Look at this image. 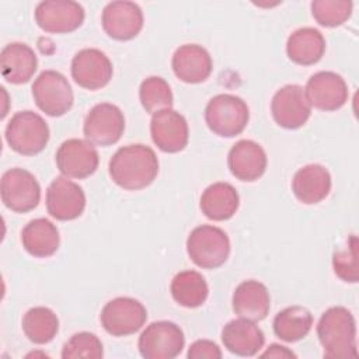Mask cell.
I'll use <instances>...</instances> for the list:
<instances>
[{
  "label": "cell",
  "instance_id": "7402d4cb",
  "mask_svg": "<svg viewBox=\"0 0 359 359\" xmlns=\"http://www.w3.org/2000/svg\"><path fill=\"white\" fill-rule=\"evenodd\" d=\"M233 311L245 320L261 321L271 309V297L266 286L250 279L241 282L233 293Z\"/></svg>",
  "mask_w": 359,
  "mask_h": 359
},
{
  "label": "cell",
  "instance_id": "d4e9b609",
  "mask_svg": "<svg viewBox=\"0 0 359 359\" xmlns=\"http://www.w3.org/2000/svg\"><path fill=\"white\" fill-rule=\"evenodd\" d=\"M240 205L236 188L229 182H215L209 185L201 196L202 213L215 222L229 220L234 216Z\"/></svg>",
  "mask_w": 359,
  "mask_h": 359
},
{
  "label": "cell",
  "instance_id": "7a4b0ae2",
  "mask_svg": "<svg viewBox=\"0 0 359 359\" xmlns=\"http://www.w3.org/2000/svg\"><path fill=\"white\" fill-rule=\"evenodd\" d=\"M317 337L328 359L358 356L356 323L346 307L334 306L325 310L317 324Z\"/></svg>",
  "mask_w": 359,
  "mask_h": 359
},
{
  "label": "cell",
  "instance_id": "e575fe53",
  "mask_svg": "<svg viewBox=\"0 0 359 359\" xmlns=\"http://www.w3.org/2000/svg\"><path fill=\"white\" fill-rule=\"evenodd\" d=\"M187 358L189 359H220L222 351L213 341L209 339H198L191 344Z\"/></svg>",
  "mask_w": 359,
  "mask_h": 359
},
{
  "label": "cell",
  "instance_id": "83f0119b",
  "mask_svg": "<svg viewBox=\"0 0 359 359\" xmlns=\"http://www.w3.org/2000/svg\"><path fill=\"white\" fill-rule=\"evenodd\" d=\"M172 299L182 307L195 309L202 306L209 294L205 278L196 271L178 272L170 285Z\"/></svg>",
  "mask_w": 359,
  "mask_h": 359
},
{
  "label": "cell",
  "instance_id": "5bb4252c",
  "mask_svg": "<svg viewBox=\"0 0 359 359\" xmlns=\"http://www.w3.org/2000/svg\"><path fill=\"white\" fill-rule=\"evenodd\" d=\"M304 94L311 107L325 112L342 108L349 97L345 80L334 72L314 73L307 80Z\"/></svg>",
  "mask_w": 359,
  "mask_h": 359
},
{
  "label": "cell",
  "instance_id": "277c9868",
  "mask_svg": "<svg viewBox=\"0 0 359 359\" xmlns=\"http://www.w3.org/2000/svg\"><path fill=\"white\" fill-rule=\"evenodd\" d=\"M208 128L217 136L233 137L240 135L248 121L250 109L245 101L233 94H217L205 108Z\"/></svg>",
  "mask_w": 359,
  "mask_h": 359
},
{
  "label": "cell",
  "instance_id": "603a6c76",
  "mask_svg": "<svg viewBox=\"0 0 359 359\" xmlns=\"http://www.w3.org/2000/svg\"><path fill=\"white\" fill-rule=\"evenodd\" d=\"M331 184V175L324 165L307 164L296 171L292 191L302 203L316 205L328 196Z\"/></svg>",
  "mask_w": 359,
  "mask_h": 359
},
{
  "label": "cell",
  "instance_id": "6da1fadb",
  "mask_svg": "<svg viewBox=\"0 0 359 359\" xmlns=\"http://www.w3.org/2000/svg\"><path fill=\"white\" fill-rule=\"evenodd\" d=\"M112 181L128 191L149 187L158 174V158L154 150L144 144H128L116 150L109 160Z\"/></svg>",
  "mask_w": 359,
  "mask_h": 359
},
{
  "label": "cell",
  "instance_id": "2e32d148",
  "mask_svg": "<svg viewBox=\"0 0 359 359\" xmlns=\"http://www.w3.org/2000/svg\"><path fill=\"white\" fill-rule=\"evenodd\" d=\"M86 195L83 188L67 177L55 178L46 191L48 213L56 220H74L84 212Z\"/></svg>",
  "mask_w": 359,
  "mask_h": 359
},
{
  "label": "cell",
  "instance_id": "ac0fdd59",
  "mask_svg": "<svg viewBox=\"0 0 359 359\" xmlns=\"http://www.w3.org/2000/svg\"><path fill=\"white\" fill-rule=\"evenodd\" d=\"M142 8L133 1H111L102 10L101 24L108 36L116 41H129L143 28Z\"/></svg>",
  "mask_w": 359,
  "mask_h": 359
},
{
  "label": "cell",
  "instance_id": "836d02e7",
  "mask_svg": "<svg viewBox=\"0 0 359 359\" xmlns=\"http://www.w3.org/2000/svg\"><path fill=\"white\" fill-rule=\"evenodd\" d=\"M102 356H104L102 342L95 334L86 332V331L72 335L62 349L63 359H73V358L100 359Z\"/></svg>",
  "mask_w": 359,
  "mask_h": 359
},
{
  "label": "cell",
  "instance_id": "4dcf8cb0",
  "mask_svg": "<svg viewBox=\"0 0 359 359\" xmlns=\"http://www.w3.org/2000/svg\"><path fill=\"white\" fill-rule=\"evenodd\" d=\"M139 98L142 107L149 114H156L157 111L171 108L174 104V97L168 83L158 76H150L142 81Z\"/></svg>",
  "mask_w": 359,
  "mask_h": 359
},
{
  "label": "cell",
  "instance_id": "1f68e13d",
  "mask_svg": "<svg viewBox=\"0 0 359 359\" xmlns=\"http://www.w3.org/2000/svg\"><path fill=\"white\" fill-rule=\"evenodd\" d=\"M352 1L349 0H314L311 14L314 20L328 28L342 25L352 14Z\"/></svg>",
  "mask_w": 359,
  "mask_h": 359
},
{
  "label": "cell",
  "instance_id": "4316f807",
  "mask_svg": "<svg viewBox=\"0 0 359 359\" xmlns=\"http://www.w3.org/2000/svg\"><path fill=\"white\" fill-rule=\"evenodd\" d=\"M324 52V36L318 29L311 27H303L293 31L286 42L287 57L302 66H310L320 62Z\"/></svg>",
  "mask_w": 359,
  "mask_h": 359
},
{
  "label": "cell",
  "instance_id": "4fadbf2b",
  "mask_svg": "<svg viewBox=\"0 0 359 359\" xmlns=\"http://www.w3.org/2000/svg\"><path fill=\"white\" fill-rule=\"evenodd\" d=\"M56 165L67 178L83 180L90 177L98 168V151L88 140L67 139L56 151Z\"/></svg>",
  "mask_w": 359,
  "mask_h": 359
},
{
  "label": "cell",
  "instance_id": "ffe728a7",
  "mask_svg": "<svg viewBox=\"0 0 359 359\" xmlns=\"http://www.w3.org/2000/svg\"><path fill=\"white\" fill-rule=\"evenodd\" d=\"M174 74L184 83L198 84L205 81L213 69L209 52L196 43L180 46L171 60Z\"/></svg>",
  "mask_w": 359,
  "mask_h": 359
},
{
  "label": "cell",
  "instance_id": "8fae6325",
  "mask_svg": "<svg viewBox=\"0 0 359 359\" xmlns=\"http://www.w3.org/2000/svg\"><path fill=\"white\" fill-rule=\"evenodd\" d=\"M84 8L72 0H46L35 8V21L41 29L49 34H69L84 21Z\"/></svg>",
  "mask_w": 359,
  "mask_h": 359
},
{
  "label": "cell",
  "instance_id": "f1b7e54d",
  "mask_svg": "<svg viewBox=\"0 0 359 359\" xmlns=\"http://www.w3.org/2000/svg\"><path fill=\"white\" fill-rule=\"evenodd\" d=\"M313 314L302 306H290L280 310L273 318V332L285 342L303 339L311 330Z\"/></svg>",
  "mask_w": 359,
  "mask_h": 359
},
{
  "label": "cell",
  "instance_id": "f546056e",
  "mask_svg": "<svg viewBox=\"0 0 359 359\" xmlns=\"http://www.w3.org/2000/svg\"><path fill=\"white\" fill-rule=\"evenodd\" d=\"M57 330V316L48 307H32L22 317V331L34 344L43 345L50 342L56 337Z\"/></svg>",
  "mask_w": 359,
  "mask_h": 359
},
{
  "label": "cell",
  "instance_id": "8992f818",
  "mask_svg": "<svg viewBox=\"0 0 359 359\" xmlns=\"http://www.w3.org/2000/svg\"><path fill=\"white\" fill-rule=\"evenodd\" d=\"M36 107L49 116H62L73 107V91L67 79L56 70H43L32 84Z\"/></svg>",
  "mask_w": 359,
  "mask_h": 359
},
{
  "label": "cell",
  "instance_id": "d6986e66",
  "mask_svg": "<svg viewBox=\"0 0 359 359\" xmlns=\"http://www.w3.org/2000/svg\"><path fill=\"white\" fill-rule=\"evenodd\" d=\"M266 153L254 140H238L229 151L227 165L230 172L240 181L252 182L264 175L266 170Z\"/></svg>",
  "mask_w": 359,
  "mask_h": 359
},
{
  "label": "cell",
  "instance_id": "30bf717a",
  "mask_svg": "<svg viewBox=\"0 0 359 359\" xmlns=\"http://www.w3.org/2000/svg\"><path fill=\"white\" fill-rule=\"evenodd\" d=\"M125 130L122 111L109 102L94 105L87 114L83 125L86 139L97 146L115 144Z\"/></svg>",
  "mask_w": 359,
  "mask_h": 359
},
{
  "label": "cell",
  "instance_id": "cb8c5ba5",
  "mask_svg": "<svg viewBox=\"0 0 359 359\" xmlns=\"http://www.w3.org/2000/svg\"><path fill=\"white\" fill-rule=\"evenodd\" d=\"M1 74L11 84H22L31 80L38 67L35 52L25 43L11 42L0 53Z\"/></svg>",
  "mask_w": 359,
  "mask_h": 359
},
{
  "label": "cell",
  "instance_id": "e0dca14e",
  "mask_svg": "<svg viewBox=\"0 0 359 359\" xmlns=\"http://www.w3.org/2000/svg\"><path fill=\"white\" fill-rule=\"evenodd\" d=\"M150 133L154 144L164 153H178L184 150L189 139L187 119L172 108L153 114Z\"/></svg>",
  "mask_w": 359,
  "mask_h": 359
},
{
  "label": "cell",
  "instance_id": "9c48e42d",
  "mask_svg": "<svg viewBox=\"0 0 359 359\" xmlns=\"http://www.w3.org/2000/svg\"><path fill=\"white\" fill-rule=\"evenodd\" d=\"M0 194L4 206L17 213L35 209L41 201V187L36 178L24 168H11L3 174Z\"/></svg>",
  "mask_w": 359,
  "mask_h": 359
},
{
  "label": "cell",
  "instance_id": "ba28073f",
  "mask_svg": "<svg viewBox=\"0 0 359 359\" xmlns=\"http://www.w3.org/2000/svg\"><path fill=\"white\" fill-rule=\"evenodd\" d=\"M102 328L112 337H126L137 332L147 320L146 307L132 297L109 300L100 314Z\"/></svg>",
  "mask_w": 359,
  "mask_h": 359
},
{
  "label": "cell",
  "instance_id": "9a60e30c",
  "mask_svg": "<svg viewBox=\"0 0 359 359\" xmlns=\"http://www.w3.org/2000/svg\"><path fill=\"white\" fill-rule=\"evenodd\" d=\"M72 77L83 88L100 90L112 79V63L108 56L95 48L79 50L72 59Z\"/></svg>",
  "mask_w": 359,
  "mask_h": 359
},
{
  "label": "cell",
  "instance_id": "3957f363",
  "mask_svg": "<svg viewBox=\"0 0 359 359\" xmlns=\"http://www.w3.org/2000/svg\"><path fill=\"white\" fill-rule=\"evenodd\" d=\"M6 142L22 156L41 153L49 142V126L34 111H20L13 115L6 128Z\"/></svg>",
  "mask_w": 359,
  "mask_h": 359
},
{
  "label": "cell",
  "instance_id": "52a82bcc",
  "mask_svg": "<svg viewBox=\"0 0 359 359\" xmlns=\"http://www.w3.org/2000/svg\"><path fill=\"white\" fill-rule=\"evenodd\" d=\"M185 345V337L180 325L171 321H154L139 337L137 348L146 359L177 358Z\"/></svg>",
  "mask_w": 359,
  "mask_h": 359
},
{
  "label": "cell",
  "instance_id": "d590c367",
  "mask_svg": "<svg viewBox=\"0 0 359 359\" xmlns=\"http://www.w3.org/2000/svg\"><path fill=\"white\" fill-rule=\"evenodd\" d=\"M261 358H296V355L286 346L272 344L265 352L261 353Z\"/></svg>",
  "mask_w": 359,
  "mask_h": 359
},
{
  "label": "cell",
  "instance_id": "d6a6232c",
  "mask_svg": "<svg viewBox=\"0 0 359 359\" xmlns=\"http://www.w3.org/2000/svg\"><path fill=\"white\" fill-rule=\"evenodd\" d=\"M332 266L335 275L349 283H356L359 279V259H358V237L351 236L346 247L338 250L332 257Z\"/></svg>",
  "mask_w": 359,
  "mask_h": 359
},
{
  "label": "cell",
  "instance_id": "5b68a950",
  "mask_svg": "<svg viewBox=\"0 0 359 359\" xmlns=\"http://www.w3.org/2000/svg\"><path fill=\"white\" fill-rule=\"evenodd\" d=\"M187 252L191 261L199 268L215 269L227 261L230 240L220 227L202 224L189 233Z\"/></svg>",
  "mask_w": 359,
  "mask_h": 359
},
{
  "label": "cell",
  "instance_id": "7c38bea8",
  "mask_svg": "<svg viewBox=\"0 0 359 359\" xmlns=\"http://www.w3.org/2000/svg\"><path fill=\"white\" fill-rule=\"evenodd\" d=\"M273 121L285 129L302 128L311 115L304 88L297 84H287L279 88L271 101Z\"/></svg>",
  "mask_w": 359,
  "mask_h": 359
},
{
  "label": "cell",
  "instance_id": "484cf974",
  "mask_svg": "<svg viewBox=\"0 0 359 359\" xmlns=\"http://www.w3.org/2000/svg\"><path fill=\"white\" fill-rule=\"evenodd\" d=\"M21 243L29 255L46 258L53 255L59 248V230L48 219H34L22 229Z\"/></svg>",
  "mask_w": 359,
  "mask_h": 359
},
{
  "label": "cell",
  "instance_id": "44dd1931",
  "mask_svg": "<svg viewBox=\"0 0 359 359\" xmlns=\"http://www.w3.org/2000/svg\"><path fill=\"white\" fill-rule=\"evenodd\" d=\"M222 342L229 352L237 356H254L264 346L265 335L255 321L240 317L223 327Z\"/></svg>",
  "mask_w": 359,
  "mask_h": 359
}]
</instances>
